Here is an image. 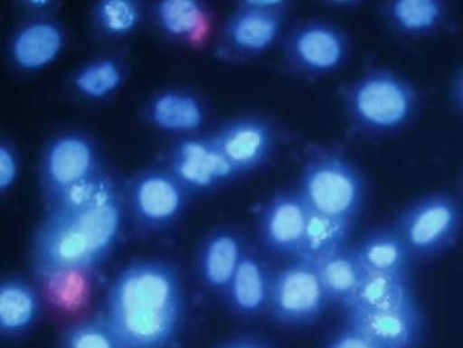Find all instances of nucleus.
Returning <instances> with one entry per match:
<instances>
[{
    "label": "nucleus",
    "mask_w": 463,
    "mask_h": 348,
    "mask_svg": "<svg viewBox=\"0 0 463 348\" xmlns=\"http://www.w3.org/2000/svg\"><path fill=\"white\" fill-rule=\"evenodd\" d=\"M128 225L140 238L168 234L184 219L194 201L165 165L139 169L123 181Z\"/></svg>",
    "instance_id": "nucleus-6"
},
{
    "label": "nucleus",
    "mask_w": 463,
    "mask_h": 348,
    "mask_svg": "<svg viewBox=\"0 0 463 348\" xmlns=\"http://www.w3.org/2000/svg\"><path fill=\"white\" fill-rule=\"evenodd\" d=\"M16 14L20 19L57 18L63 2L58 0H19L14 3Z\"/></svg>",
    "instance_id": "nucleus-30"
},
{
    "label": "nucleus",
    "mask_w": 463,
    "mask_h": 348,
    "mask_svg": "<svg viewBox=\"0 0 463 348\" xmlns=\"http://www.w3.org/2000/svg\"><path fill=\"white\" fill-rule=\"evenodd\" d=\"M159 164L177 178L194 199L221 192L241 180L210 130L171 140L161 152Z\"/></svg>",
    "instance_id": "nucleus-10"
},
{
    "label": "nucleus",
    "mask_w": 463,
    "mask_h": 348,
    "mask_svg": "<svg viewBox=\"0 0 463 348\" xmlns=\"http://www.w3.org/2000/svg\"><path fill=\"white\" fill-rule=\"evenodd\" d=\"M449 95L454 106L463 113V68L454 77L450 84Z\"/></svg>",
    "instance_id": "nucleus-33"
},
{
    "label": "nucleus",
    "mask_w": 463,
    "mask_h": 348,
    "mask_svg": "<svg viewBox=\"0 0 463 348\" xmlns=\"http://www.w3.org/2000/svg\"><path fill=\"white\" fill-rule=\"evenodd\" d=\"M279 45L282 71L306 80L334 76L353 55V41L345 29L322 18L297 20Z\"/></svg>",
    "instance_id": "nucleus-7"
},
{
    "label": "nucleus",
    "mask_w": 463,
    "mask_h": 348,
    "mask_svg": "<svg viewBox=\"0 0 463 348\" xmlns=\"http://www.w3.org/2000/svg\"><path fill=\"white\" fill-rule=\"evenodd\" d=\"M326 5H332L329 7L334 10L341 11H354L357 8H361L364 5L363 2H357V0H336V2H326Z\"/></svg>",
    "instance_id": "nucleus-34"
},
{
    "label": "nucleus",
    "mask_w": 463,
    "mask_h": 348,
    "mask_svg": "<svg viewBox=\"0 0 463 348\" xmlns=\"http://www.w3.org/2000/svg\"><path fill=\"white\" fill-rule=\"evenodd\" d=\"M22 174V156L11 139L0 140V194L6 196L15 188Z\"/></svg>",
    "instance_id": "nucleus-28"
},
{
    "label": "nucleus",
    "mask_w": 463,
    "mask_h": 348,
    "mask_svg": "<svg viewBox=\"0 0 463 348\" xmlns=\"http://www.w3.org/2000/svg\"><path fill=\"white\" fill-rule=\"evenodd\" d=\"M251 246L241 228L214 227L198 242L194 268L206 292L222 298Z\"/></svg>",
    "instance_id": "nucleus-15"
},
{
    "label": "nucleus",
    "mask_w": 463,
    "mask_h": 348,
    "mask_svg": "<svg viewBox=\"0 0 463 348\" xmlns=\"http://www.w3.org/2000/svg\"><path fill=\"white\" fill-rule=\"evenodd\" d=\"M147 16L171 42L197 47L208 39L214 15L200 0H158L147 7Z\"/></svg>",
    "instance_id": "nucleus-20"
},
{
    "label": "nucleus",
    "mask_w": 463,
    "mask_h": 348,
    "mask_svg": "<svg viewBox=\"0 0 463 348\" xmlns=\"http://www.w3.org/2000/svg\"><path fill=\"white\" fill-rule=\"evenodd\" d=\"M275 270L269 257L251 244L221 298L227 313L239 321L267 316Z\"/></svg>",
    "instance_id": "nucleus-18"
},
{
    "label": "nucleus",
    "mask_w": 463,
    "mask_h": 348,
    "mask_svg": "<svg viewBox=\"0 0 463 348\" xmlns=\"http://www.w3.org/2000/svg\"><path fill=\"white\" fill-rule=\"evenodd\" d=\"M110 173L100 143L80 128L49 136L41 149L37 177L43 209L61 204Z\"/></svg>",
    "instance_id": "nucleus-5"
},
{
    "label": "nucleus",
    "mask_w": 463,
    "mask_h": 348,
    "mask_svg": "<svg viewBox=\"0 0 463 348\" xmlns=\"http://www.w3.org/2000/svg\"><path fill=\"white\" fill-rule=\"evenodd\" d=\"M330 306L316 264L297 259L276 268L266 316L272 324L285 330L309 329Z\"/></svg>",
    "instance_id": "nucleus-9"
},
{
    "label": "nucleus",
    "mask_w": 463,
    "mask_h": 348,
    "mask_svg": "<svg viewBox=\"0 0 463 348\" xmlns=\"http://www.w3.org/2000/svg\"><path fill=\"white\" fill-rule=\"evenodd\" d=\"M420 304L411 275H366L345 312L386 313Z\"/></svg>",
    "instance_id": "nucleus-24"
},
{
    "label": "nucleus",
    "mask_w": 463,
    "mask_h": 348,
    "mask_svg": "<svg viewBox=\"0 0 463 348\" xmlns=\"http://www.w3.org/2000/svg\"><path fill=\"white\" fill-rule=\"evenodd\" d=\"M43 314L39 289L19 273H8L0 280V337L14 342L26 337Z\"/></svg>",
    "instance_id": "nucleus-22"
},
{
    "label": "nucleus",
    "mask_w": 463,
    "mask_h": 348,
    "mask_svg": "<svg viewBox=\"0 0 463 348\" xmlns=\"http://www.w3.org/2000/svg\"><path fill=\"white\" fill-rule=\"evenodd\" d=\"M58 348H123L100 312L65 327Z\"/></svg>",
    "instance_id": "nucleus-27"
},
{
    "label": "nucleus",
    "mask_w": 463,
    "mask_h": 348,
    "mask_svg": "<svg viewBox=\"0 0 463 348\" xmlns=\"http://www.w3.org/2000/svg\"><path fill=\"white\" fill-rule=\"evenodd\" d=\"M100 313L123 348H180L189 306L179 264L134 257L111 279Z\"/></svg>",
    "instance_id": "nucleus-2"
},
{
    "label": "nucleus",
    "mask_w": 463,
    "mask_h": 348,
    "mask_svg": "<svg viewBox=\"0 0 463 348\" xmlns=\"http://www.w3.org/2000/svg\"><path fill=\"white\" fill-rule=\"evenodd\" d=\"M130 70L127 50H106L87 58L68 74L65 92L81 105H105L121 92L129 79Z\"/></svg>",
    "instance_id": "nucleus-17"
},
{
    "label": "nucleus",
    "mask_w": 463,
    "mask_h": 348,
    "mask_svg": "<svg viewBox=\"0 0 463 348\" xmlns=\"http://www.w3.org/2000/svg\"><path fill=\"white\" fill-rule=\"evenodd\" d=\"M147 6L139 0H98L89 11V33L98 42L130 39L142 27Z\"/></svg>",
    "instance_id": "nucleus-25"
},
{
    "label": "nucleus",
    "mask_w": 463,
    "mask_h": 348,
    "mask_svg": "<svg viewBox=\"0 0 463 348\" xmlns=\"http://www.w3.org/2000/svg\"><path fill=\"white\" fill-rule=\"evenodd\" d=\"M128 226L123 181L110 172L68 201L44 207L29 242V264L43 280L94 271L119 247Z\"/></svg>",
    "instance_id": "nucleus-1"
},
{
    "label": "nucleus",
    "mask_w": 463,
    "mask_h": 348,
    "mask_svg": "<svg viewBox=\"0 0 463 348\" xmlns=\"http://www.w3.org/2000/svg\"><path fill=\"white\" fill-rule=\"evenodd\" d=\"M240 5L262 12H288L291 14L292 2L288 0H240Z\"/></svg>",
    "instance_id": "nucleus-32"
},
{
    "label": "nucleus",
    "mask_w": 463,
    "mask_h": 348,
    "mask_svg": "<svg viewBox=\"0 0 463 348\" xmlns=\"http://www.w3.org/2000/svg\"><path fill=\"white\" fill-rule=\"evenodd\" d=\"M347 135L374 142L407 130L419 118L421 97L411 78L386 65H371L338 87Z\"/></svg>",
    "instance_id": "nucleus-4"
},
{
    "label": "nucleus",
    "mask_w": 463,
    "mask_h": 348,
    "mask_svg": "<svg viewBox=\"0 0 463 348\" xmlns=\"http://www.w3.org/2000/svg\"><path fill=\"white\" fill-rule=\"evenodd\" d=\"M321 348H372L366 339L361 333L349 322L345 321L342 324L326 335Z\"/></svg>",
    "instance_id": "nucleus-29"
},
{
    "label": "nucleus",
    "mask_w": 463,
    "mask_h": 348,
    "mask_svg": "<svg viewBox=\"0 0 463 348\" xmlns=\"http://www.w3.org/2000/svg\"><path fill=\"white\" fill-rule=\"evenodd\" d=\"M209 130L241 178L263 171L275 159L284 142L279 124L262 114L232 116Z\"/></svg>",
    "instance_id": "nucleus-11"
},
{
    "label": "nucleus",
    "mask_w": 463,
    "mask_h": 348,
    "mask_svg": "<svg viewBox=\"0 0 463 348\" xmlns=\"http://www.w3.org/2000/svg\"><path fill=\"white\" fill-rule=\"evenodd\" d=\"M211 108L197 90L166 86L152 93L140 108V118L152 130L171 140L209 130Z\"/></svg>",
    "instance_id": "nucleus-14"
},
{
    "label": "nucleus",
    "mask_w": 463,
    "mask_h": 348,
    "mask_svg": "<svg viewBox=\"0 0 463 348\" xmlns=\"http://www.w3.org/2000/svg\"><path fill=\"white\" fill-rule=\"evenodd\" d=\"M307 228V211L296 185L274 190L255 213L256 243L269 259H300Z\"/></svg>",
    "instance_id": "nucleus-12"
},
{
    "label": "nucleus",
    "mask_w": 463,
    "mask_h": 348,
    "mask_svg": "<svg viewBox=\"0 0 463 348\" xmlns=\"http://www.w3.org/2000/svg\"><path fill=\"white\" fill-rule=\"evenodd\" d=\"M372 348H420L427 331L421 305L386 313H345Z\"/></svg>",
    "instance_id": "nucleus-19"
},
{
    "label": "nucleus",
    "mask_w": 463,
    "mask_h": 348,
    "mask_svg": "<svg viewBox=\"0 0 463 348\" xmlns=\"http://www.w3.org/2000/svg\"><path fill=\"white\" fill-rule=\"evenodd\" d=\"M392 223L413 259H433L456 247L460 240L463 209L452 193H428L404 205Z\"/></svg>",
    "instance_id": "nucleus-8"
},
{
    "label": "nucleus",
    "mask_w": 463,
    "mask_h": 348,
    "mask_svg": "<svg viewBox=\"0 0 463 348\" xmlns=\"http://www.w3.org/2000/svg\"><path fill=\"white\" fill-rule=\"evenodd\" d=\"M213 348H279L266 335L256 333H241L230 335Z\"/></svg>",
    "instance_id": "nucleus-31"
},
{
    "label": "nucleus",
    "mask_w": 463,
    "mask_h": 348,
    "mask_svg": "<svg viewBox=\"0 0 463 348\" xmlns=\"http://www.w3.org/2000/svg\"><path fill=\"white\" fill-rule=\"evenodd\" d=\"M66 44L68 33L58 18L22 19L7 41V61L16 72L40 73L60 60Z\"/></svg>",
    "instance_id": "nucleus-16"
},
{
    "label": "nucleus",
    "mask_w": 463,
    "mask_h": 348,
    "mask_svg": "<svg viewBox=\"0 0 463 348\" xmlns=\"http://www.w3.org/2000/svg\"><path fill=\"white\" fill-rule=\"evenodd\" d=\"M296 188L308 214L300 259L317 264L349 246L369 199V182L345 149L314 144L305 149Z\"/></svg>",
    "instance_id": "nucleus-3"
},
{
    "label": "nucleus",
    "mask_w": 463,
    "mask_h": 348,
    "mask_svg": "<svg viewBox=\"0 0 463 348\" xmlns=\"http://www.w3.org/2000/svg\"><path fill=\"white\" fill-rule=\"evenodd\" d=\"M354 248L367 275H411L415 259L392 222L367 230Z\"/></svg>",
    "instance_id": "nucleus-23"
},
{
    "label": "nucleus",
    "mask_w": 463,
    "mask_h": 348,
    "mask_svg": "<svg viewBox=\"0 0 463 348\" xmlns=\"http://www.w3.org/2000/svg\"><path fill=\"white\" fill-rule=\"evenodd\" d=\"M376 14L392 35L404 41L428 39L449 24L448 4L441 0H387Z\"/></svg>",
    "instance_id": "nucleus-21"
},
{
    "label": "nucleus",
    "mask_w": 463,
    "mask_h": 348,
    "mask_svg": "<svg viewBox=\"0 0 463 348\" xmlns=\"http://www.w3.org/2000/svg\"><path fill=\"white\" fill-rule=\"evenodd\" d=\"M316 265L330 305L345 310L367 275L355 254L354 244L350 243Z\"/></svg>",
    "instance_id": "nucleus-26"
},
{
    "label": "nucleus",
    "mask_w": 463,
    "mask_h": 348,
    "mask_svg": "<svg viewBox=\"0 0 463 348\" xmlns=\"http://www.w3.org/2000/svg\"><path fill=\"white\" fill-rule=\"evenodd\" d=\"M461 196H462V199H463V177H462V180H461Z\"/></svg>",
    "instance_id": "nucleus-35"
},
{
    "label": "nucleus",
    "mask_w": 463,
    "mask_h": 348,
    "mask_svg": "<svg viewBox=\"0 0 463 348\" xmlns=\"http://www.w3.org/2000/svg\"><path fill=\"white\" fill-rule=\"evenodd\" d=\"M288 12L251 10L237 3L219 29L216 55L230 63H245L266 55L287 31Z\"/></svg>",
    "instance_id": "nucleus-13"
}]
</instances>
